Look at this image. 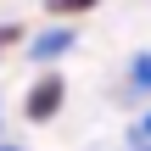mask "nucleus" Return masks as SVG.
I'll return each mask as SVG.
<instances>
[{"mask_svg": "<svg viewBox=\"0 0 151 151\" xmlns=\"http://www.w3.org/2000/svg\"><path fill=\"white\" fill-rule=\"evenodd\" d=\"M90 6H95V0H50L56 17H73V11H90Z\"/></svg>", "mask_w": 151, "mask_h": 151, "instance_id": "nucleus-4", "label": "nucleus"}, {"mask_svg": "<svg viewBox=\"0 0 151 151\" xmlns=\"http://www.w3.org/2000/svg\"><path fill=\"white\" fill-rule=\"evenodd\" d=\"M0 151H11V146H0Z\"/></svg>", "mask_w": 151, "mask_h": 151, "instance_id": "nucleus-6", "label": "nucleus"}, {"mask_svg": "<svg viewBox=\"0 0 151 151\" xmlns=\"http://www.w3.org/2000/svg\"><path fill=\"white\" fill-rule=\"evenodd\" d=\"M62 50H73V28H50V34H39V39L28 45V56H34V62H56Z\"/></svg>", "mask_w": 151, "mask_h": 151, "instance_id": "nucleus-2", "label": "nucleus"}, {"mask_svg": "<svg viewBox=\"0 0 151 151\" xmlns=\"http://www.w3.org/2000/svg\"><path fill=\"white\" fill-rule=\"evenodd\" d=\"M134 140H140V146H151V112L140 118V123H134Z\"/></svg>", "mask_w": 151, "mask_h": 151, "instance_id": "nucleus-5", "label": "nucleus"}, {"mask_svg": "<svg viewBox=\"0 0 151 151\" xmlns=\"http://www.w3.org/2000/svg\"><path fill=\"white\" fill-rule=\"evenodd\" d=\"M62 101H67V78H62V73H45V78L28 90V101H22V118H34V123H50V118L62 112Z\"/></svg>", "mask_w": 151, "mask_h": 151, "instance_id": "nucleus-1", "label": "nucleus"}, {"mask_svg": "<svg viewBox=\"0 0 151 151\" xmlns=\"http://www.w3.org/2000/svg\"><path fill=\"white\" fill-rule=\"evenodd\" d=\"M129 90H134V95H151V50H140V56L129 62Z\"/></svg>", "mask_w": 151, "mask_h": 151, "instance_id": "nucleus-3", "label": "nucleus"}]
</instances>
